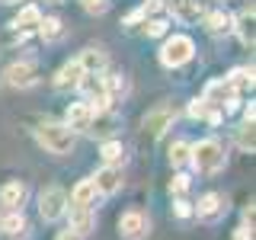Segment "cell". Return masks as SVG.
<instances>
[{
  "mask_svg": "<svg viewBox=\"0 0 256 240\" xmlns=\"http://www.w3.org/2000/svg\"><path fill=\"white\" fill-rule=\"evenodd\" d=\"M4 80L10 86H16V90H29V86L38 84V64L36 61H13L4 70Z\"/></svg>",
  "mask_w": 256,
  "mask_h": 240,
  "instance_id": "8",
  "label": "cell"
},
{
  "mask_svg": "<svg viewBox=\"0 0 256 240\" xmlns=\"http://www.w3.org/2000/svg\"><path fill=\"white\" fill-rule=\"evenodd\" d=\"M68 192H64L61 186H48L38 192V214H42V221L48 224H54V221H61L64 214H68Z\"/></svg>",
  "mask_w": 256,
  "mask_h": 240,
  "instance_id": "5",
  "label": "cell"
},
{
  "mask_svg": "<svg viewBox=\"0 0 256 240\" xmlns=\"http://www.w3.org/2000/svg\"><path fill=\"white\" fill-rule=\"evenodd\" d=\"M90 180H93V186H96V196H116V192L122 189V182H125L122 180V170H118V166H106V164H102Z\"/></svg>",
  "mask_w": 256,
  "mask_h": 240,
  "instance_id": "10",
  "label": "cell"
},
{
  "mask_svg": "<svg viewBox=\"0 0 256 240\" xmlns=\"http://www.w3.org/2000/svg\"><path fill=\"white\" fill-rule=\"evenodd\" d=\"M80 80H84V68H80L77 58H70L58 74H54V90H77Z\"/></svg>",
  "mask_w": 256,
  "mask_h": 240,
  "instance_id": "16",
  "label": "cell"
},
{
  "mask_svg": "<svg viewBox=\"0 0 256 240\" xmlns=\"http://www.w3.org/2000/svg\"><path fill=\"white\" fill-rule=\"evenodd\" d=\"M144 32H148V38H160V36L170 32V22L166 20H148L144 22Z\"/></svg>",
  "mask_w": 256,
  "mask_h": 240,
  "instance_id": "27",
  "label": "cell"
},
{
  "mask_svg": "<svg viewBox=\"0 0 256 240\" xmlns=\"http://www.w3.org/2000/svg\"><path fill=\"white\" fill-rule=\"evenodd\" d=\"M173 122H176V109L170 106V102H160V106L144 112L141 132L148 134L150 141H157V138H164V134H166V128H173Z\"/></svg>",
  "mask_w": 256,
  "mask_h": 240,
  "instance_id": "4",
  "label": "cell"
},
{
  "mask_svg": "<svg viewBox=\"0 0 256 240\" xmlns=\"http://www.w3.org/2000/svg\"><path fill=\"white\" fill-rule=\"evenodd\" d=\"M36 141L54 157H68L70 150L77 148V134L70 132L64 122H42L36 128Z\"/></svg>",
  "mask_w": 256,
  "mask_h": 240,
  "instance_id": "2",
  "label": "cell"
},
{
  "mask_svg": "<svg viewBox=\"0 0 256 240\" xmlns=\"http://www.w3.org/2000/svg\"><path fill=\"white\" fill-rule=\"evenodd\" d=\"M38 36L45 38V42H61L64 38V22L58 20V16H45V20H38Z\"/></svg>",
  "mask_w": 256,
  "mask_h": 240,
  "instance_id": "22",
  "label": "cell"
},
{
  "mask_svg": "<svg viewBox=\"0 0 256 240\" xmlns=\"http://www.w3.org/2000/svg\"><path fill=\"white\" fill-rule=\"evenodd\" d=\"M148 230H150V218L141 212V208L122 212V218H118V234H122V240H144Z\"/></svg>",
  "mask_w": 256,
  "mask_h": 240,
  "instance_id": "7",
  "label": "cell"
},
{
  "mask_svg": "<svg viewBox=\"0 0 256 240\" xmlns=\"http://www.w3.org/2000/svg\"><path fill=\"white\" fill-rule=\"evenodd\" d=\"M38 20H42V10L29 4V6H22V10L13 16L10 26H13V29H36V26H38Z\"/></svg>",
  "mask_w": 256,
  "mask_h": 240,
  "instance_id": "23",
  "label": "cell"
},
{
  "mask_svg": "<svg viewBox=\"0 0 256 240\" xmlns=\"http://www.w3.org/2000/svg\"><path fill=\"white\" fill-rule=\"evenodd\" d=\"M0 4H6V6H13V4H20V0H0Z\"/></svg>",
  "mask_w": 256,
  "mask_h": 240,
  "instance_id": "35",
  "label": "cell"
},
{
  "mask_svg": "<svg viewBox=\"0 0 256 240\" xmlns=\"http://www.w3.org/2000/svg\"><path fill=\"white\" fill-rule=\"evenodd\" d=\"M253 116H256V109H253V102H250V106L244 109V122H250V125H253Z\"/></svg>",
  "mask_w": 256,
  "mask_h": 240,
  "instance_id": "34",
  "label": "cell"
},
{
  "mask_svg": "<svg viewBox=\"0 0 256 240\" xmlns=\"http://www.w3.org/2000/svg\"><path fill=\"white\" fill-rule=\"evenodd\" d=\"M189 164L196 166L202 176H214L224 170L228 154H224V144L218 138H202L196 144H189Z\"/></svg>",
  "mask_w": 256,
  "mask_h": 240,
  "instance_id": "1",
  "label": "cell"
},
{
  "mask_svg": "<svg viewBox=\"0 0 256 240\" xmlns=\"http://www.w3.org/2000/svg\"><path fill=\"white\" fill-rule=\"evenodd\" d=\"M77 61H80V68H84V74H102L106 70V52L102 48H84V52L77 54Z\"/></svg>",
  "mask_w": 256,
  "mask_h": 240,
  "instance_id": "18",
  "label": "cell"
},
{
  "mask_svg": "<svg viewBox=\"0 0 256 240\" xmlns=\"http://www.w3.org/2000/svg\"><path fill=\"white\" fill-rule=\"evenodd\" d=\"M170 192H173L176 198H180V196H186V192H189V176H186V173L173 176V182H170Z\"/></svg>",
  "mask_w": 256,
  "mask_h": 240,
  "instance_id": "31",
  "label": "cell"
},
{
  "mask_svg": "<svg viewBox=\"0 0 256 240\" xmlns=\"http://www.w3.org/2000/svg\"><path fill=\"white\" fill-rule=\"evenodd\" d=\"M100 157H102V164H106V166H122V164H125V148H122V141L106 138V141L100 144Z\"/></svg>",
  "mask_w": 256,
  "mask_h": 240,
  "instance_id": "20",
  "label": "cell"
},
{
  "mask_svg": "<svg viewBox=\"0 0 256 240\" xmlns=\"http://www.w3.org/2000/svg\"><path fill=\"white\" fill-rule=\"evenodd\" d=\"M118 125H122V118H118L112 109H100V112H93V118H90V128H86V132L106 141V138H112V134L118 132Z\"/></svg>",
  "mask_w": 256,
  "mask_h": 240,
  "instance_id": "12",
  "label": "cell"
},
{
  "mask_svg": "<svg viewBox=\"0 0 256 240\" xmlns=\"http://www.w3.org/2000/svg\"><path fill=\"white\" fill-rule=\"evenodd\" d=\"M22 230H26V214H22V208H13V212H6L4 218H0V234L20 237Z\"/></svg>",
  "mask_w": 256,
  "mask_h": 240,
  "instance_id": "21",
  "label": "cell"
},
{
  "mask_svg": "<svg viewBox=\"0 0 256 240\" xmlns=\"http://www.w3.org/2000/svg\"><path fill=\"white\" fill-rule=\"evenodd\" d=\"M45 4H64V0H45Z\"/></svg>",
  "mask_w": 256,
  "mask_h": 240,
  "instance_id": "36",
  "label": "cell"
},
{
  "mask_svg": "<svg viewBox=\"0 0 256 240\" xmlns=\"http://www.w3.org/2000/svg\"><path fill=\"white\" fill-rule=\"evenodd\" d=\"M64 218H68V230L77 237H86L96 230V212L93 208H70Z\"/></svg>",
  "mask_w": 256,
  "mask_h": 240,
  "instance_id": "13",
  "label": "cell"
},
{
  "mask_svg": "<svg viewBox=\"0 0 256 240\" xmlns=\"http://www.w3.org/2000/svg\"><path fill=\"white\" fill-rule=\"evenodd\" d=\"M173 214H176V218H192V202H186V198H176V202H173Z\"/></svg>",
  "mask_w": 256,
  "mask_h": 240,
  "instance_id": "32",
  "label": "cell"
},
{
  "mask_svg": "<svg viewBox=\"0 0 256 240\" xmlns=\"http://www.w3.org/2000/svg\"><path fill=\"white\" fill-rule=\"evenodd\" d=\"M237 141H240V148H244V150H250V154H253V125H250V122H244V125H240Z\"/></svg>",
  "mask_w": 256,
  "mask_h": 240,
  "instance_id": "29",
  "label": "cell"
},
{
  "mask_svg": "<svg viewBox=\"0 0 256 240\" xmlns=\"http://www.w3.org/2000/svg\"><path fill=\"white\" fill-rule=\"evenodd\" d=\"M224 212H228V198H224L221 192H205V196L192 205V214H196L198 221H218Z\"/></svg>",
  "mask_w": 256,
  "mask_h": 240,
  "instance_id": "9",
  "label": "cell"
},
{
  "mask_svg": "<svg viewBox=\"0 0 256 240\" xmlns=\"http://www.w3.org/2000/svg\"><path fill=\"white\" fill-rule=\"evenodd\" d=\"M205 20V29L212 32V36H228L230 26H234V16H230L228 10H212V13H202Z\"/></svg>",
  "mask_w": 256,
  "mask_h": 240,
  "instance_id": "19",
  "label": "cell"
},
{
  "mask_svg": "<svg viewBox=\"0 0 256 240\" xmlns=\"http://www.w3.org/2000/svg\"><path fill=\"white\" fill-rule=\"evenodd\" d=\"M202 100L208 102V106L221 109V112H234L237 109V90L228 84V77H218V80H208Z\"/></svg>",
  "mask_w": 256,
  "mask_h": 240,
  "instance_id": "6",
  "label": "cell"
},
{
  "mask_svg": "<svg viewBox=\"0 0 256 240\" xmlns=\"http://www.w3.org/2000/svg\"><path fill=\"white\" fill-rule=\"evenodd\" d=\"M166 10H170V16L180 22V26H192V22H198V20H202V13H205L198 0H170Z\"/></svg>",
  "mask_w": 256,
  "mask_h": 240,
  "instance_id": "11",
  "label": "cell"
},
{
  "mask_svg": "<svg viewBox=\"0 0 256 240\" xmlns=\"http://www.w3.org/2000/svg\"><path fill=\"white\" fill-rule=\"evenodd\" d=\"M80 6H84V13H90V16H102L109 10V0H80Z\"/></svg>",
  "mask_w": 256,
  "mask_h": 240,
  "instance_id": "28",
  "label": "cell"
},
{
  "mask_svg": "<svg viewBox=\"0 0 256 240\" xmlns=\"http://www.w3.org/2000/svg\"><path fill=\"white\" fill-rule=\"evenodd\" d=\"M230 29H237V36H240V42H244V45H253V6H246V10L234 20V26H230Z\"/></svg>",
  "mask_w": 256,
  "mask_h": 240,
  "instance_id": "24",
  "label": "cell"
},
{
  "mask_svg": "<svg viewBox=\"0 0 256 240\" xmlns=\"http://www.w3.org/2000/svg\"><path fill=\"white\" fill-rule=\"evenodd\" d=\"M228 84L234 86V90H246V86H253V68H234L228 74Z\"/></svg>",
  "mask_w": 256,
  "mask_h": 240,
  "instance_id": "25",
  "label": "cell"
},
{
  "mask_svg": "<svg viewBox=\"0 0 256 240\" xmlns=\"http://www.w3.org/2000/svg\"><path fill=\"white\" fill-rule=\"evenodd\" d=\"M90 118H93V109H90V102H70L68 106V112H64V125L70 128V132H86L90 128Z\"/></svg>",
  "mask_w": 256,
  "mask_h": 240,
  "instance_id": "15",
  "label": "cell"
},
{
  "mask_svg": "<svg viewBox=\"0 0 256 240\" xmlns=\"http://www.w3.org/2000/svg\"><path fill=\"white\" fill-rule=\"evenodd\" d=\"M234 240H253V224L250 221H244L240 228L234 230Z\"/></svg>",
  "mask_w": 256,
  "mask_h": 240,
  "instance_id": "33",
  "label": "cell"
},
{
  "mask_svg": "<svg viewBox=\"0 0 256 240\" xmlns=\"http://www.w3.org/2000/svg\"><path fill=\"white\" fill-rule=\"evenodd\" d=\"M170 164L173 166H186L189 164V141H173L170 144Z\"/></svg>",
  "mask_w": 256,
  "mask_h": 240,
  "instance_id": "26",
  "label": "cell"
},
{
  "mask_svg": "<svg viewBox=\"0 0 256 240\" xmlns=\"http://www.w3.org/2000/svg\"><path fill=\"white\" fill-rule=\"evenodd\" d=\"M212 109H214V106H208L202 96L189 102V116H192V118H208V112H212Z\"/></svg>",
  "mask_w": 256,
  "mask_h": 240,
  "instance_id": "30",
  "label": "cell"
},
{
  "mask_svg": "<svg viewBox=\"0 0 256 240\" xmlns=\"http://www.w3.org/2000/svg\"><path fill=\"white\" fill-rule=\"evenodd\" d=\"M74 208H93L96 205V186H93V180L86 176V180H80L74 189H70V198H68Z\"/></svg>",
  "mask_w": 256,
  "mask_h": 240,
  "instance_id": "17",
  "label": "cell"
},
{
  "mask_svg": "<svg viewBox=\"0 0 256 240\" xmlns=\"http://www.w3.org/2000/svg\"><path fill=\"white\" fill-rule=\"evenodd\" d=\"M26 198H29V186L22 180H6L4 186H0V205H6V212L22 208Z\"/></svg>",
  "mask_w": 256,
  "mask_h": 240,
  "instance_id": "14",
  "label": "cell"
},
{
  "mask_svg": "<svg viewBox=\"0 0 256 240\" xmlns=\"http://www.w3.org/2000/svg\"><path fill=\"white\" fill-rule=\"evenodd\" d=\"M196 58V42H192L189 36H182V32H176V36H166L164 45H160V64L164 68H182V64H189Z\"/></svg>",
  "mask_w": 256,
  "mask_h": 240,
  "instance_id": "3",
  "label": "cell"
}]
</instances>
